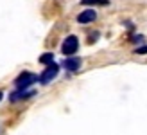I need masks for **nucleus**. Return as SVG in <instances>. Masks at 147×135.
<instances>
[{"label":"nucleus","instance_id":"nucleus-4","mask_svg":"<svg viewBox=\"0 0 147 135\" xmlns=\"http://www.w3.org/2000/svg\"><path fill=\"white\" fill-rule=\"evenodd\" d=\"M95 18H97L95 9H84L77 16V22H79V24H92V22H95Z\"/></svg>","mask_w":147,"mask_h":135},{"label":"nucleus","instance_id":"nucleus-10","mask_svg":"<svg viewBox=\"0 0 147 135\" xmlns=\"http://www.w3.org/2000/svg\"><path fill=\"white\" fill-rule=\"evenodd\" d=\"M135 52L136 54H147V45H144V47H136Z\"/></svg>","mask_w":147,"mask_h":135},{"label":"nucleus","instance_id":"nucleus-11","mask_svg":"<svg viewBox=\"0 0 147 135\" xmlns=\"http://www.w3.org/2000/svg\"><path fill=\"white\" fill-rule=\"evenodd\" d=\"M2 97H4V92H2V90H0V101H2Z\"/></svg>","mask_w":147,"mask_h":135},{"label":"nucleus","instance_id":"nucleus-3","mask_svg":"<svg viewBox=\"0 0 147 135\" xmlns=\"http://www.w3.org/2000/svg\"><path fill=\"white\" fill-rule=\"evenodd\" d=\"M57 72H59V65L50 63V65H47V69L38 76V81H40L41 85H47V83H50V81L57 76Z\"/></svg>","mask_w":147,"mask_h":135},{"label":"nucleus","instance_id":"nucleus-1","mask_svg":"<svg viewBox=\"0 0 147 135\" xmlns=\"http://www.w3.org/2000/svg\"><path fill=\"white\" fill-rule=\"evenodd\" d=\"M36 81H38V76L32 72H22L20 76L14 79V85H16L18 90H27L31 85H34Z\"/></svg>","mask_w":147,"mask_h":135},{"label":"nucleus","instance_id":"nucleus-2","mask_svg":"<svg viewBox=\"0 0 147 135\" xmlns=\"http://www.w3.org/2000/svg\"><path fill=\"white\" fill-rule=\"evenodd\" d=\"M77 49H79L77 36H74V34L67 36L65 42H63V45H61V52H63L65 56H72V54H76V52H77Z\"/></svg>","mask_w":147,"mask_h":135},{"label":"nucleus","instance_id":"nucleus-5","mask_svg":"<svg viewBox=\"0 0 147 135\" xmlns=\"http://www.w3.org/2000/svg\"><path fill=\"white\" fill-rule=\"evenodd\" d=\"M81 63H83V61H81V58H67L61 65H63V69H65V70H68V72H76V70H79Z\"/></svg>","mask_w":147,"mask_h":135},{"label":"nucleus","instance_id":"nucleus-9","mask_svg":"<svg viewBox=\"0 0 147 135\" xmlns=\"http://www.w3.org/2000/svg\"><path fill=\"white\" fill-rule=\"evenodd\" d=\"M131 42H133V43H138V42H144V36H142V34H135V36H131Z\"/></svg>","mask_w":147,"mask_h":135},{"label":"nucleus","instance_id":"nucleus-6","mask_svg":"<svg viewBox=\"0 0 147 135\" xmlns=\"http://www.w3.org/2000/svg\"><path fill=\"white\" fill-rule=\"evenodd\" d=\"M34 94H36L34 90H16V92H13V94L9 95V101L16 103V101H20V99H29V97H32Z\"/></svg>","mask_w":147,"mask_h":135},{"label":"nucleus","instance_id":"nucleus-8","mask_svg":"<svg viewBox=\"0 0 147 135\" xmlns=\"http://www.w3.org/2000/svg\"><path fill=\"white\" fill-rule=\"evenodd\" d=\"M40 63H45V65L54 63V54H52V52H45V54H41L40 56Z\"/></svg>","mask_w":147,"mask_h":135},{"label":"nucleus","instance_id":"nucleus-7","mask_svg":"<svg viewBox=\"0 0 147 135\" xmlns=\"http://www.w3.org/2000/svg\"><path fill=\"white\" fill-rule=\"evenodd\" d=\"M83 5H108L109 0H81Z\"/></svg>","mask_w":147,"mask_h":135}]
</instances>
